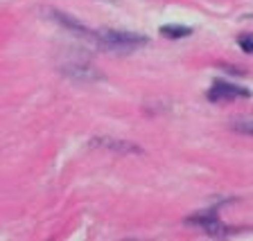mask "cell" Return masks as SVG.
Instances as JSON below:
<instances>
[{
    "instance_id": "2",
    "label": "cell",
    "mask_w": 253,
    "mask_h": 241,
    "mask_svg": "<svg viewBox=\"0 0 253 241\" xmlns=\"http://www.w3.org/2000/svg\"><path fill=\"white\" fill-rule=\"evenodd\" d=\"M235 97H249V90L233 84H224V81L212 84V88L208 90V100L211 102H226V100H235Z\"/></svg>"
},
{
    "instance_id": "6",
    "label": "cell",
    "mask_w": 253,
    "mask_h": 241,
    "mask_svg": "<svg viewBox=\"0 0 253 241\" xmlns=\"http://www.w3.org/2000/svg\"><path fill=\"white\" fill-rule=\"evenodd\" d=\"M233 129L240 133H247V136H253V117H249V120H237L233 122Z\"/></svg>"
},
{
    "instance_id": "5",
    "label": "cell",
    "mask_w": 253,
    "mask_h": 241,
    "mask_svg": "<svg viewBox=\"0 0 253 241\" xmlns=\"http://www.w3.org/2000/svg\"><path fill=\"white\" fill-rule=\"evenodd\" d=\"M158 32L168 38H185L192 34V30H190V27H183V25H161Z\"/></svg>"
},
{
    "instance_id": "1",
    "label": "cell",
    "mask_w": 253,
    "mask_h": 241,
    "mask_svg": "<svg viewBox=\"0 0 253 241\" xmlns=\"http://www.w3.org/2000/svg\"><path fill=\"white\" fill-rule=\"evenodd\" d=\"M93 43L100 50H111V52H131L136 47L145 45L147 38L133 32H116V30H102L90 34Z\"/></svg>"
},
{
    "instance_id": "7",
    "label": "cell",
    "mask_w": 253,
    "mask_h": 241,
    "mask_svg": "<svg viewBox=\"0 0 253 241\" xmlns=\"http://www.w3.org/2000/svg\"><path fill=\"white\" fill-rule=\"evenodd\" d=\"M240 47H242L247 54H253V34H244V36H240Z\"/></svg>"
},
{
    "instance_id": "3",
    "label": "cell",
    "mask_w": 253,
    "mask_h": 241,
    "mask_svg": "<svg viewBox=\"0 0 253 241\" xmlns=\"http://www.w3.org/2000/svg\"><path fill=\"white\" fill-rule=\"evenodd\" d=\"M190 223H197V226H201L206 232L211 237H221L224 232H226V228L221 226V221L217 219L215 214H204V216H190Z\"/></svg>"
},
{
    "instance_id": "4",
    "label": "cell",
    "mask_w": 253,
    "mask_h": 241,
    "mask_svg": "<svg viewBox=\"0 0 253 241\" xmlns=\"http://www.w3.org/2000/svg\"><path fill=\"white\" fill-rule=\"evenodd\" d=\"M93 144H97V147H106V149H116V151H120V153H129V151H133V153H140V149L138 147H133V144H129V142H122V140H93Z\"/></svg>"
}]
</instances>
